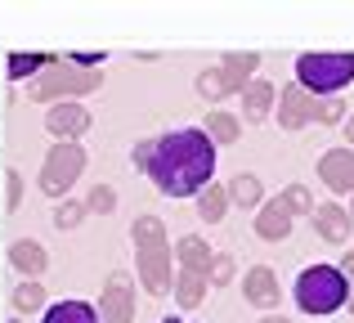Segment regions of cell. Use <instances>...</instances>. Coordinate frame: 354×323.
<instances>
[{"instance_id": "cell-1", "label": "cell", "mask_w": 354, "mask_h": 323, "mask_svg": "<svg viewBox=\"0 0 354 323\" xmlns=\"http://www.w3.org/2000/svg\"><path fill=\"white\" fill-rule=\"evenodd\" d=\"M135 166H144V175L166 198H198L202 189H211V175H216V144L198 126H180L139 144Z\"/></svg>"}, {"instance_id": "cell-2", "label": "cell", "mask_w": 354, "mask_h": 323, "mask_svg": "<svg viewBox=\"0 0 354 323\" xmlns=\"http://www.w3.org/2000/svg\"><path fill=\"white\" fill-rule=\"evenodd\" d=\"M292 297H296V306H301V315L323 319V315H337V310L354 297V288H350V279H346L341 265H305V270L296 274Z\"/></svg>"}, {"instance_id": "cell-3", "label": "cell", "mask_w": 354, "mask_h": 323, "mask_svg": "<svg viewBox=\"0 0 354 323\" xmlns=\"http://www.w3.org/2000/svg\"><path fill=\"white\" fill-rule=\"evenodd\" d=\"M135 265H139V279L153 297L175 288L171 279V243H166V229L157 216H139L135 220Z\"/></svg>"}, {"instance_id": "cell-4", "label": "cell", "mask_w": 354, "mask_h": 323, "mask_svg": "<svg viewBox=\"0 0 354 323\" xmlns=\"http://www.w3.org/2000/svg\"><path fill=\"white\" fill-rule=\"evenodd\" d=\"M354 81V50L337 54H301L296 59V86L310 90L314 99H332Z\"/></svg>"}, {"instance_id": "cell-5", "label": "cell", "mask_w": 354, "mask_h": 323, "mask_svg": "<svg viewBox=\"0 0 354 323\" xmlns=\"http://www.w3.org/2000/svg\"><path fill=\"white\" fill-rule=\"evenodd\" d=\"M81 166H86V153H81V144H72V140L54 144L50 158H45V166H41V189L50 193V198L68 193V189H72V180L81 175Z\"/></svg>"}, {"instance_id": "cell-6", "label": "cell", "mask_w": 354, "mask_h": 323, "mask_svg": "<svg viewBox=\"0 0 354 323\" xmlns=\"http://www.w3.org/2000/svg\"><path fill=\"white\" fill-rule=\"evenodd\" d=\"M319 108H323V99H314L310 90H301L296 81L287 90H278V126H283V131H301V126L319 122Z\"/></svg>"}, {"instance_id": "cell-7", "label": "cell", "mask_w": 354, "mask_h": 323, "mask_svg": "<svg viewBox=\"0 0 354 323\" xmlns=\"http://www.w3.org/2000/svg\"><path fill=\"white\" fill-rule=\"evenodd\" d=\"M99 319L104 323H135V283L130 274H113L99 297Z\"/></svg>"}, {"instance_id": "cell-8", "label": "cell", "mask_w": 354, "mask_h": 323, "mask_svg": "<svg viewBox=\"0 0 354 323\" xmlns=\"http://www.w3.org/2000/svg\"><path fill=\"white\" fill-rule=\"evenodd\" d=\"M104 86V72H50L32 86L36 99H50V95H86V90H99Z\"/></svg>"}, {"instance_id": "cell-9", "label": "cell", "mask_w": 354, "mask_h": 323, "mask_svg": "<svg viewBox=\"0 0 354 323\" xmlns=\"http://www.w3.org/2000/svg\"><path fill=\"white\" fill-rule=\"evenodd\" d=\"M319 180L328 184L332 193H350V198H354V149L341 144V149L323 153V158H319Z\"/></svg>"}, {"instance_id": "cell-10", "label": "cell", "mask_w": 354, "mask_h": 323, "mask_svg": "<svg viewBox=\"0 0 354 323\" xmlns=\"http://www.w3.org/2000/svg\"><path fill=\"white\" fill-rule=\"evenodd\" d=\"M242 297L260 310H274L278 306V274L269 270V265H251L247 279H242Z\"/></svg>"}, {"instance_id": "cell-11", "label": "cell", "mask_w": 354, "mask_h": 323, "mask_svg": "<svg viewBox=\"0 0 354 323\" xmlns=\"http://www.w3.org/2000/svg\"><path fill=\"white\" fill-rule=\"evenodd\" d=\"M310 220H314V229H319V238H323V243H332V247L346 243V238H350V225H354L350 211H341L337 202H323V207H314Z\"/></svg>"}, {"instance_id": "cell-12", "label": "cell", "mask_w": 354, "mask_h": 323, "mask_svg": "<svg viewBox=\"0 0 354 323\" xmlns=\"http://www.w3.org/2000/svg\"><path fill=\"white\" fill-rule=\"evenodd\" d=\"M216 247H207L198 234H189V238H180L175 243V261H180V270H189V274H207L211 279V265H216Z\"/></svg>"}, {"instance_id": "cell-13", "label": "cell", "mask_w": 354, "mask_h": 323, "mask_svg": "<svg viewBox=\"0 0 354 323\" xmlns=\"http://www.w3.org/2000/svg\"><path fill=\"white\" fill-rule=\"evenodd\" d=\"M256 234L265 238V243H283V238L292 234V211L283 207V198H274V202H265V207H260Z\"/></svg>"}, {"instance_id": "cell-14", "label": "cell", "mask_w": 354, "mask_h": 323, "mask_svg": "<svg viewBox=\"0 0 354 323\" xmlns=\"http://www.w3.org/2000/svg\"><path fill=\"white\" fill-rule=\"evenodd\" d=\"M45 126H50V135L77 140V135L90 126V113H86V108H77V104H59V108H50V113H45Z\"/></svg>"}, {"instance_id": "cell-15", "label": "cell", "mask_w": 354, "mask_h": 323, "mask_svg": "<svg viewBox=\"0 0 354 323\" xmlns=\"http://www.w3.org/2000/svg\"><path fill=\"white\" fill-rule=\"evenodd\" d=\"M274 104H278V90L269 86V81H251V86L242 90V117H247V122H265Z\"/></svg>"}, {"instance_id": "cell-16", "label": "cell", "mask_w": 354, "mask_h": 323, "mask_svg": "<svg viewBox=\"0 0 354 323\" xmlns=\"http://www.w3.org/2000/svg\"><path fill=\"white\" fill-rule=\"evenodd\" d=\"M247 90V81L234 77L229 68H216V72H202L198 77V95L202 99H225V95H242Z\"/></svg>"}, {"instance_id": "cell-17", "label": "cell", "mask_w": 354, "mask_h": 323, "mask_svg": "<svg viewBox=\"0 0 354 323\" xmlns=\"http://www.w3.org/2000/svg\"><path fill=\"white\" fill-rule=\"evenodd\" d=\"M41 323H104L90 301H54Z\"/></svg>"}, {"instance_id": "cell-18", "label": "cell", "mask_w": 354, "mask_h": 323, "mask_svg": "<svg viewBox=\"0 0 354 323\" xmlns=\"http://www.w3.org/2000/svg\"><path fill=\"white\" fill-rule=\"evenodd\" d=\"M207 288H211L207 274H189V270H180V279H175V301H180L184 310H193V306H202V301H207Z\"/></svg>"}, {"instance_id": "cell-19", "label": "cell", "mask_w": 354, "mask_h": 323, "mask_svg": "<svg viewBox=\"0 0 354 323\" xmlns=\"http://www.w3.org/2000/svg\"><path fill=\"white\" fill-rule=\"evenodd\" d=\"M9 261H14L23 274H32V279H36V274L45 270V247L36 243V238H18V243L9 247Z\"/></svg>"}, {"instance_id": "cell-20", "label": "cell", "mask_w": 354, "mask_h": 323, "mask_svg": "<svg viewBox=\"0 0 354 323\" xmlns=\"http://www.w3.org/2000/svg\"><path fill=\"white\" fill-rule=\"evenodd\" d=\"M225 189H229V202H238V207H265L260 202V175H251V171H238Z\"/></svg>"}, {"instance_id": "cell-21", "label": "cell", "mask_w": 354, "mask_h": 323, "mask_svg": "<svg viewBox=\"0 0 354 323\" xmlns=\"http://www.w3.org/2000/svg\"><path fill=\"white\" fill-rule=\"evenodd\" d=\"M225 211H229V189H225V184H211V189L198 193V216L207 220V225L225 220Z\"/></svg>"}, {"instance_id": "cell-22", "label": "cell", "mask_w": 354, "mask_h": 323, "mask_svg": "<svg viewBox=\"0 0 354 323\" xmlns=\"http://www.w3.org/2000/svg\"><path fill=\"white\" fill-rule=\"evenodd\" d=\"M202 131L211 135V144H234L238 140V117H229V113H207V126H202Z\"/></svg>"}, {"instance_id": "cell-23", "label": "cell", "mask_w": 354, "mask_h": 323, "mask_svg": "<svg viewBox=\"0 0 354 323\" xmlns=\"http://www.w3.org/2000/svg\"><path fill=\"white\" fill-rule=\"evenodd\" d=\"M283 207L292 211V216H314V198L305 184H292V189H283Z\"/></svg>"}, {"instance_id": "cell-24", "label": "cell", "mask_w": 354, "mask_h": 323, "mask_svg": "<svg viewBox=\"0 0 354 323\" xmlns=\"http://www.w3.org/2000/svg\"><path fill=\"white\" fill-rule=\"evenodd\" d=\"M220 68H229V72H234V77H242V81H247V86H251V72H256L260 68V54H225V63H220Z\"/></svg>"}, {"instance_id": "cell-25", "label": "cell", "mask_w": 354, "mask_h": 323, "mask_svg": "<svg viewBox=\"0 0 354 323\" xmlns=\"http://www.w3.org/2000/svg\"><path fill=\"white\" fill-rule=\"evenodd\" d=\"M41 301H45V288H41V283H36V279H27V283H23V288H18V292H14V306H18V310H23V315H32V310H36V306H41Z\"/></svg>"}, {"instance_id": "cell-26", "label": "cell", "mask_w": 354, "mask_h": 323, "mask_svg": "<svg viewBox=\"0 0 354 323\" xmlns=\"http://www.w3.org/2000/svg\"><path fill=\"white\" fill-rule=\"evenodd\" d=\"M319 122H323V126H346V104H341V99H323Z\"/></svg>"}, {"instance_id": "cell-27", "label": "cell", "mask_w": 354, "mask_h": 323, "mask_svg": "<svg viewBox=\"0 0 354 323\" xmlns=\"http://www.w3.org/2000/svg\"><path fill=\"white\" fill-rule=\"evenodd\" d=\"M54 225L59 229H77L81 225V207L77 202H59V207H54Z\"/></svg>"}, {"instance_id": "cell-28", "label": "cell", "mask_w": 354, "mask_h": 323, "mask_svg": "<svg viewBox=\"0 0 354 323\" xmlns=\"http://www.w3.org/2000/svg\"><path fill=\"white\" fill-rule=\"evenodd\" d=\"M41 54H14V59H9V77H27V72L32 68H41Z\"/></svg>"}, {"instance_id": "cell-29", "label": "cell", "mask_w": 354, "mask_h": 323, "mask_svg": "<svg viewBox=\"0 0 354 323\" xmlns=\"http://www.w3.org/2000/svg\"><path fill=\"white\" fill-rule=\"evenodd\" d=\"M113 202H117L113 189H104V184H95V189H90V211H113Z\"/></svg>"}, {"instance_id": "cell-30", "label": "cell", "mask_w": 354, "mask_h": 323, "mask_svg": "<svg viewBox=\"0 0 354 323\" xmlns=\"http://www.w3.org/2000/svg\"><path fill=\"white\" fill-rule=\"evenodd\" d=\"M229 274H234V261L220 252V256H216V265H211V283H229Z\"/></svg>"}, {"instance_id": "cell-31", "label": "cell", "mask_w": 354, "mask_h": 323, "mask_svg": "<svg viewBox=\"0 0 354 323\" xmlns=\"http://www.w3.org/2000/svg\"><path fill=\"white\" fill-rule=\"evenodd\" d=\"M341 270H346V279H350V288H354V252L341 256Z\"/></svg>"}, {"instance_id": "cell-32", "label": "cell", "mask_w": 354, "mask_h": 323, "mask_svg": "<svg viewBox=\"0 0 354 323\" xmlns=\"http://www.w3.org/2000/svg\"><path fill=\"white\" fill-rule=\"evenodd\" d=\"M341 131H346V149H354V117H346V126H341Z\"/></svg>"}, {"instance_id": "cell-33", "label": "cell", "mask_w": 354, "mask_h": 323, "mask_svg": "<svg viewBox=\"0 0 354 323\" xmlns=\"http://www.w3.org/2000/svg\"><path fill=\"white\" fill-rule=\"evenodd\" d=\"M260 323H292V319H283V315H265Z\"/></svg>"}, {"instance_id": "cell-34", "label": "cell", "mask_w": 354, "mask_h": 323, "mask_svg": "<svg viewBox=\"0 0 354 323\" xmlns=\"http://www.w3.org/2000/svg\"><path fill=\"white\" fill-rule=\"evenodd\" d=\"M350 220H354V198H350Z\"/></svg>"}, {"instance_id": "cell-35", "label": "cell", "mask_w": 354, "mask_h": 323, "mask_svg": "<svg viewBox=\"0 0 354 323\" xmlns=\"http://www.w3.org/2000/svg\"><path fill=\"white\" fill-rule=\"evenodd\" d=\"M162 323H184V319H162Z\"/></svg>"}, {"instance_id": "cell-36", "label": "cell", "mask_w": 354, "mask_h": 323, "mask_svg": "<svg viewBox=\"0 0 354 323\" xmlns=\"http://www.w3.org/2000/svg\"><path fill=\"white\" fill-rule=\"evenodd\" d=\"M350 315H354V297H350Z\"/></svg>"}]
</instances>
